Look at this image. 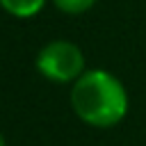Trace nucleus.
Wrapping results in <instances>:
<instances>
[{
  "label": "nucleus",
  "instance_id": "nucleus-4",
  "mask_svg": "<svg viewBox=\"0 0 146 146\" xmlns=\"http://www.w3.org/2000/svg\"><path fill=\"white\" fill-rule=\"evenodd\" d=\"M52 5H55L59 11L75 16V14H84V11H89V9L96 5V0H52Z\"/></svg>",
  "mask_w": 146,
  "mask_h": 146
},
{
  "label": "nucleus",
  "instance_id": "nucleus-3",
  "mask_svg": "<svg viewBox=\"0 0 146 146\" xmlns=\"http://www.w3.org/2000/svg\"><path fill=\"white\" fill-rule=\"evenodd\" d=\"M46 0H0V7L16 18H32L43 9Z\"/></svg>",
  "mask_w": 146,
  "mask_h": 146
},
{
  "label": "nucleus",
  "instance_id": "nucleus-1",
  "mask_svg": "<svg viewBox=\"0 0 146 146\" xmlns=\"http://www.w3.org/2000/svg\"><path fill=\"white\" fill-rule=\"evenodd\" d=\"M71 107L82 123L91 128H112L128 114V91L114 73L89 68L73 82Z\"/></svg>",
  "mask_w": 146,
  "mask_h": 146
},
{
  "label": "nucleus",
  "instance_id": "nucleus-2",
  "mask_svg": "<svg viewBox=\"0 0 146 146\" xmlns=\"http://www.w3.org/2000/svg\"><path fill=\"white\" fill-rule=\"evenodd\" d=\"M36 71L50 82H75L84 68V55L80 46L66 39L48 41L36 55Z\"/></svg>",
  "mask_w": 146,
  "mask_h": 146
},
{
  "label": "nucleus",
  "instance_id": "nucleus-5",
  "mask_svg": "<svg viewBox=\"0 0 146 146\" xmlns=\"http://www.w3.org/2000/svg\"><path fill=\"white\" fill-rule=\"evenodd\" d=\"M0 146H7V144H5V137H2V135H0Z\"/></svg>",
  "mask_w": 146,
  "mask_h": 146
}]
</instances>
